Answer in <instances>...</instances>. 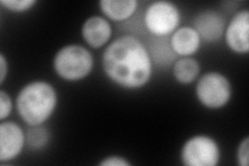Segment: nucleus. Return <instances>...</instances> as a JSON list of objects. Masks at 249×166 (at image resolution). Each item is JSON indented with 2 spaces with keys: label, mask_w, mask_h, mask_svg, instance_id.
Wrapping results in <instances>:
<instances>
[{
  "label": "nucleus",
  "mask_w": 249,
  "mask_h": 166,
  "mask_svg": "<svg viewBox=\"0 0 249 166\" xmlns=\"http://www.w3.org/2000/svg\"><path fill=\"white\" fill-rule=\"evenodd\" d=\"M227 45L232 52L247 54L249 52V12L239 11L233 15L224 30Z\"/></svg>",
  "instance_id": "7"
},
{
  "label": "nucleus",
  "mask_w": 249,
  "mask_h": 166,
  "mask_svg": "<svg viewBox=\"0 0 249 166\" xmlns=\"http://www.w3.org/2000/svg\"><path fill=\"white\" fill-rule=\"evenodd\" d=\"M220 157L218 142L204 134L187 139L181 149V160L186 166H216Z\"/></svg>",
  "instance_id": "6"
},
{
  "label": "nucleus",
  "mask_w": 249,
  "mask_h": 166,
  "mask_svg": "<svg viewBox=\"0 0 249 166\" xmlns=\"http://www.w3.org/2000/svg\"><path fill=\"white\" fill-rule=\"evenodd\" d=\"M92 54L80 45H67L54 56L53 69L58 77L66 81H79L88 77L92 71Z\"/></svg>",
  "instance_id": "3"
},
{
  "label": "nucleus",
  "mask_w": 249,
  "mask_h": 166,
  "mask_svg": "<svg viewBox=\"0 0 249 166\" xmlns=\"http://www.w3.org/2000/svg\"><path fill=\"white\" fill-rule=\"evenodd\" d=\"M81 35L89 47L99 49L110 41L112 27L106 18L101 16H91L83 23Z\"/></svg>",
  "instance_id": "10"
},
{
  "label": "nucleus",
  "mask_w": 249,
  "mask_h": 166,
  "mask_svg": "<svg viewBox=\"0 0 249 166\" xmlns=\"http://www.w3.org/2000/svg\"><path fill=\"white\" fill-rule=\"evenodd\" d=\"M180 10L175 3L165 0L150 3L143 14L144 26L153 37H170L180 27Z\"/></svg>",
  "instance_id": "4"
},
{
  "label": "nucleus",
  "mask_w": 249,
  "mask_h": 166,
  "mask_svg": "<svg viewBox=\"0 0 249 166\" xmlns=\"http://www.w3.org/2000/svg\"><path fill=\"white\" fill-rule=\"evenodd\" d=\"M102 67L109 80L126 90L143 88L153 74L149 50L134 36H122L109 44L103 53Z\"/></svg>",
  "instance_id": "1"
},
{
  "label": "nucleus",
  "mask_w": 249,
  "mask_h": 166,
  "mask_svg": "<svg viewBox=\"0 0 249 166\" xmlns=\"http://www.w3.org/2000/svg\"><path fill=\"white\" fill-rule=\"evenodd\" d=\"M231 84L228 77L218 72L202 75L196 83V94L200 104L209 109L224 107L231 98Z\"/></svg>",
  "instance_id": "5"
},
{
  "label": "nucleus",
  "mask_w": 249,
  "mask_h": 166,
  "mask_svg": "<svg viewBox=\"0 0 249 166\" xmlns=\"http://www.w3.org/2000/svg\"><path fill=\"white\" fill-rule=\"evenodd\" d=\"M26 135V145L29 148L42 149L44 148L50 140L49 131L47 130L42 125L40 126H30V128L25 133Z\"/></svg>",
  "instance_id": "15"
},
{
  "label": "nucleus",
  "mask_w": 249,
  "mask_h": 166,
  "mask_svg": "<svg viewBox=\"0 0 249 166\" xmlns=\"http://www.w3.org/2000/svg\"><path fill=\"white\" fill-rule=\"evenodd\" d=\"M137 0H101L99 5L105 17L112 21H126L133 16L138 7Z\"/></svg>",
  "instance_id": "12"
},
{
  "label": "nucleus",
  "mask_w": 249,
  "mask_h": 166,
  "mask_svg": "<svg viewBox=\"0 0 249 166\" xmlns=\"http://www.w3.org/2000/svg\"><path fill=\"white\" fill-rule=\"evenodd\" d=\"M7 70H9V65H7L4 54L1 53L0 54V82H1V84L5 80V77L7 75Z\"/></svg>",
  "instance_id": "20"
},
{
  "label": "nucleus",
  "mask_w": 249,
  "mask_h": 166,
  "mask_svg": "<svg viewBox=\"0 0 249 166\" xmlns=\"http://www.w3.org/2000/svg\"><path fill=\"white\" fill-rule=\"evenodd\" d=\"M146 48L149 50L152 60L161 66H169L177 60V55L169 44V37H159L152 36V43Z\"/></svg>",
  "instance_id": "14"
},
{
  "label": "nucleus",
  "mask_w": 249,
  "mask_h": 166,
  "mask_svg": "<svg viewBox=\"0 0 249 166\" xmlns=\"http://www.w3.org/2000/svg\"><path fill=\"white\" fill-rule=\"evenodd\" d=\"M26 144V135L15 122L0 124V162H9L17 158Z\"/></svg>",
  "instance_id": "8"
},
{
  "label": "nucleus",
  "mask_w": 249,
  "mask_h": 166,
  "mask_svg": "<svg viewBox=\"0 0 249 166\" xmlns=\"http://www.w3.org/2000/svg\"><path fill=\"white\" fill-rule=\"evenodd\" d=\"M249 137L246 136L239 144L237 149V163L239 166H248L249 162Z\"/></svg>",
  "instance_id": "18"
},
{
  "label": "nucleus",
  "mask_w": 249,
  "mask_h": 166,
  "mask_svg": "<svg viewBox=\"0 0 249 166\" xmlns=\"http://www.w3.org/2000/svg\"><path fill=\"white\" fill-rule=\"evenodd\" d=\"M192 27L196 30L201 42L215 43L220 41L224 36L227 24L221 14L213 10H206L194 18Z\"/></svg>",
  "instance_id": "9"
},
{
  "label": "nucleus",
  "mask_w": 249,
  "mask_h": 166,
  "mask_svg": "<svg viewBox=\"0 0 249 166\" xmlns=\"http://www.w3.org/2000/svg\"><path fill=\"white\" fill-rule=\"evenodd\" d=\"M13 109L11 96L4 91H0V121L3 122L9 116Z\"/></svg>",
  "instance_id": "17"
},
{
  "label": "nucleus",
  "mask_w": 249,
  "mask_h": 166,
  "mask_svg": "<svg viewBox=\"0 0 249 166\" xmlns=\"http://www.w3.org/2000/svg\"><path fill=\"white\" fill-rule=\"evenodd\" d=\"M57 105L54 86L43 80L29 82L20 90L16 107L22 121L30 126L44 125L53 114Z\"/></svg>",
  "instance_id": "2"
},
{
  "label": "nucleus",
  "mask_w": 249,
  "mask_h": 166,
  "mask_svg": "<svg viewBox=\"0 0 249 166\" xmlns=\"http://www.w3.org/2000/svg\"><path fill=\"white\" fill-rule=\"evenodd\" d=\"M171 49L177 56L191 57L201 45V39L192 26H181L169 37Z\"/></svg>",
  "instance_id": "11"
},
{
  "label": "nucleus",
  "mask_w": 249,
  "mask_h": 166,
  "mask_svg": "<svg viewBox=\"0 0 249 166\" xmlns=\"http://www.w3.org/2000/svg\"><path fill=\"white\" fill-rule=\"evenodd\" d=\"M101 166H130L131 163L126 159V158L121 156H108L99 163Z\"/></svg>",
  "instance_id": "19"
},
{
  "label": "nucleus",
  "mask_w": 249,
  "mask_h": 166,
  "mask_svg": "<svg viewBox=\"0 0 249 166\" xmlns=\"http://www.w3.org/2000/svg\"><path fill=\"white\" fill-rule=\"evenodd\" d=\"M173 73L178 83L187 85L198 78L200 66L198 61L192 57H181L175 61Z\"/></svg>",
  "instance_id": "13"
},
{
  "label": "nucleus",
  "mask_w": 249,
  "mask_h": 166,
  "mask_svg": "<svg viewBox=\"0 0 249 166\" xmlns=\"http://www.w3.org/2000/svg\"><path fill=\"white\" fill-rule=\"evenodd\" d=\"M7 11L13 13H24L36 4V0H1L0 1Z\"/></svg>",
  "instance_id": "16"
}]
</instances>
